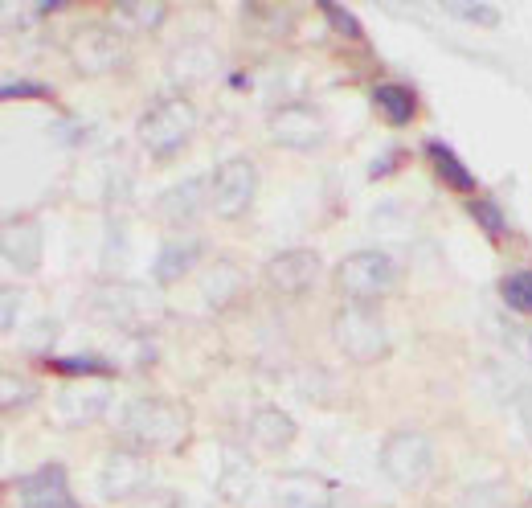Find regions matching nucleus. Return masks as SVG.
<instances>
[{
    "label": "nucleus",
    "instance_id": "obj_1",
    "mask_svg": "<svg viewBox=\"0 0 532 508\" xmlns=\"http://www.w3.org/2000/svg\"><path fill=\"white\" fill-rule=\"evenodd\" d=\"M189 439V410L172 398H136L123 406L119 418V443L127 451H181Z\"/></svg>",
    "mask_w": 532,
    "mask_h": 508
},
{
    "label": "nucleus",
    "instance_id": "obj_2",
    "mask_svg": "<svg viewBox=\"0 0 532 508\" xmlns=\"http://www.w3.org/2000/svg\"><path fill=\"white\" fill-rule=\"evenodd\" d=\"M332 283L344 295V304H373V300H385V295L397 291L402 267H397L389 250H357L336 263Z\"/></svg>",
    "mask_w": 532,
    "mask_h": 508
},
{
    "label": "nucleus",
    "instance_id": "obj_3",
    "mask_svg": "<svg viewBox=\"0 0 532 508\" xmlns=\"http://www.w3.org/2000/svg\"><path fill=\"white\" fill-rule=\"evenodd\" d=\"M193 132H197V107H193V99H185V95H164V99H156V103L140 115V123H136L140 144H144L152 156H160V160H168V156L181 152V148L193 140Z\"/></svg>",
    "mask_w": 532,
    "mask_h": 508
},
{
    "label": "nucleus",
    "instance_id": "obj_4",
    "mask_svg": "<svg viewBox=\"0 0 532 508\" xmlns=\"http://www.w3.org/2000/svg\"><path fill=\"white\" fill-rule=\"evenodd\" d=\"M332 345L352 365H373L389 353V328L373 304H344L332 316Z\"/></svg>",
    "mask_w": 532,
    "mask_h": 508
},
{
    "label": "nucleus",
    "instance_id": "obj_5",
    "mask_svg": "<svg viewBox=\"0 0 532 508\" xmlns=\"http://www.w3.org/2000/svg\"><path fill=\"white\" fill-rule=\"evenodd\" d=\"M258 197V168L246 156H230L209 177V209L221 222H238Z\"/></svg>",
    "mask_w": 532,
    "mask_h": 508
},
{
    "label": "nucleus",
    "instance_id": "obj_6",
    "mask_svg": "<svg viewBox=\"0 0 532 508\" xmlns=\"http://www.w3.org/2000/svg\"><path fill=\"white\" fill-rule=\"evenodd\" d=\"M381 472L397 488H418L434 472V443L422 431H393L381 443Z\"/></svg>",
    "mask_w": 532,
    "mask_h": 508
},
{
    "label": "nucleus",
    "instance_id": "obj_7",
    "mask_svg": "<svg viewBox=\"0 0 532 508\" xmlns=\"http://www.w3.org/2000/svg\"><path fill=\"white\" fill-rule=\"evenodd\" d=\"M271 140L287 152H316L328 140V119L312 103H287L271 115Z\"/></svg>",
    "mask_w": 532,
    "mask_h": 508
},
{
    "label": "nucleus",
    "instance_id": "obj_8",
    "mask_svg": "<svg viewBox=\"0 0 532 508\" xmlns=\"http://www.w3.org/2000/svg\"><path fill=\"white\" fill-rule=\"evenodd\" d=\"M262 279H266V287H271L275 295H287V300L307 295V291L316 287V279H320V254L307 250V246L283 250V254H275V259L262 267Z\"/></svg>",
    "mask_w": 532,
    "mask_h": 508
},
{
    "label": "nucleus",
    "instance_id": "obj_9",
    "mask_svg": "<svg viewBox=\"0 0 532 508\" xmlns=\"http://www.w3.org/2000/svg\"><path fill=\"white\" fill-rule=\"evenodd\" d=\"M123 58H127L123 37L107 25H86L70 41V62L78 74H111Z\"/></svg>",
    "mask_w": 532,
    "mask_h": 508
},
{
    "label": "nucleus",
    "instance_id": "obj_10",
    "mask_svg": "<svg viewBox=\"0 0 532 508\" xmlns=\"http://www.w3.org/2000/svg\"><path fill=\"white\" fill-rule=\"evenodd\" d=\"M17 504L21 508H82L70 492L62 463H46V468L21 476L17 480Z\"/></svg>",
    "mask_w": 532,
    "mask_h": 508
},
{
    "label": "nucleus",
    "instance_id": "obj_11",
    "mask_svg": "<svg viewBox=\"0 0 532 508\" xmlns=\"http://www.w3.org/2000/svg\"><path fill=\"white\" fill-rule=\"evenodd\" d=\"M148 484V455L115 447L99 472V496L103 500H131Z\"/></svg>",
    "mask_w": 532,
    "mask_h": 508
},
{
    "label": "nucleus",
    "instance_id": "obj_12",
    "mask_svg": "<svg viewBox=\"0 0 532 508\" xmlns=\"http://www.w3.org/2000/svg\"><path fill=\"white\" fill-rule=\"evenodd\" d=\"M246 431H250V443L258 447V451H287L291 443H295V435H299V427H295V418L291 414H283L279 406H258L254 414H250V422H246Z\"/></svg>",
    "mask_w": 532,
    "mask_h": 508
},
{
    "label": "nucleus",
    "instance_id": "obj_13",
    "mask_svg": "<svg viewBox=\"0 0 532 508\" xmlns=\"http://www.w3.org/2000/svg\"><path fill=\"white\" fill-rule=\"evenodd\" d=\"M5 263L21 275H33L41 267V226L33 218L5 222Z\"/></svg>",
    "mask_w": 532,
    "mask_h": 508
},
{
    "label": "nucleus",
    "instance_id": "obj_14",
    "mask_svg": "<svg viewBox=\"0 0 532 508\" xmlns=\"http://www.w3.org/2000/svg\"><path fill=\"white\" fill-rule=\"evenodd\" d=\"M201 254H205V242L201 238H172L156 250V263H152V279L160 287L176 283V279H185L197 263H201Z\"/></svg>",
    "mask_w": 532,
    "mask_h": 508
},
{
    "label": "nucleus",
    "instance_id": "obj_15",
    "mask_svg": "<svg viewBox=\"0 0 532 508\" xmlns=\"http://www.w3.org/2000/svg\"><path fill=\"white\" fill-rule=\"evenodd\" d=\"M107 406H111V390H107V386H91V381H74V386H66V390L58 394L62 422H70V427L95 422Z\"/></svg>",
    "mask_w": 532,
    "mask_h": 508
},
{
    "label": "nucleus",
    "instance_id": "obj_16",
    "mask_svg": "<svg viewBox=\"0 0 532 508\" xmlns=\"http://www.w3.org/2000/svg\"><path fill=\"white\" fill-rule=\"evenodd\" d=\"M201 205H205V181L189 177V181H176L172 189H164L156 197V214L168 226H181V222H193L201 214Z\"/></svg>",
    "mask_w": 532,
    "mask_h": 508
},
{
    "label": "nucleus",
    "instance_id": "obj_17",
    "mask_svg": "<svg viewBox=\"0 0 532 508\" xmlns=\"http://www.w3.org/2000/svg\"><path fill=\"white\" fill-rule=\"evenodd\" d=\"M279 508H332V484L320 476H279L275 484Z\"/></svg>",
    "mask_w": 532,
    "mask_h": 508
},
{
    "label": "nucleus",
    "instance_id": "obj_18",
    "mask_svg": "<svg viewBox=\"0 0 532 508\" xmlns=\"http://www.w3.org/2000/svg\"><path fill=\"white\" fill-rule=\"evenodd\" d=\"M422 152H426V160L434 164V177L447 185V189H455V193H475V189H479L475 173L459 160V152H455L447 140H426Z\"/></svg>",
    "mask_w": 532,
    "mask_h": 508
},
{
    "label": "nucleus",
    "instance_id": "obj_19",
    "mask_svg": "<svg viewBox=\"0 0 532 508\" xmlns=\"http://www.w3.org/2000/svg\"><path fill=\"white\" fill-rule=\"evenodd\" d=\"M373 107L381 111V119L389 127H406L418 115V95H414V87H406V82H377V87H373Z\"/></svg>",
    "mask_w": 532,
    "mask_h": 508
},
{
    "label": "nucleus",
    "instance_id": "obj_20",
    "mask_svg": "<svg viewBox=\"0 0 532 508\" xmlns=\"http://www.w3.org/2000/svg\"><path fill=\"white\" fill-rule=\"evenodd\" d=\"M213 70V46L209 41H181L172 54V78L176 82H201Z\"/></svg>",
    "mask_w": 532,
    "mask_h": 508
},
{
    "label": "nucleus",
    "instance_id": "obj_21",
    "mask_svg": "<svg viewBox=\"0 0 532 508\" xmlns=\"http://www.w3.org/2000/svg\"><path fill=\"white\" fill-rule=\"evenodd\" d=\"M201 291H205V300H209L213 308H226L234 295L242 291V271H238L234 263H217V267L205 275Z\"/></svg>",
    "mask_w": 532,
    "mask_h": 508
},
{
    "label": "nucleus",
    "instance_id": "obj_22",
    "mask_svg": "<svg viewBox=\"0 0 532 508\" xmlns=\"http://www.w3.org/2000/svg\"><path fill=\"white\" fill-rule=\"evenodd\" d=\"M467 218L492 238V242H500L504 234H508V218H504V209L492 201V197H471L467 201Z\"/></svg>",
    "mask_w": 532,
    "mask_h": 508
},
{
    "label": "nucleus",
    "instance_id": "obj_23",
    "mask_svg": "<svg viewBox=\"0 0 532 508\" xmlns=\"http://www.w3.org/2000/svg\"><path fill=\"white\" fill-rule=\"evenodd\" d=\"M131 21L136 29H160L164 25V17H168V5L164 0H123V5H115V21Z\"/></svg>",
    "mask_w": 532,
    "mask_h": 508
},
{
    "label": "nucleus",
    "instance_id": "obj_24",
    "mask_svg": "<svg viewBox=\"0 0 532 508\" xmlns=\"http://www.w3.org/2000/svg\"><path fill=\"white\" fill-rule=\"evenodd\" d=\"M50 369L62 377H111L115 365L95 357V353H78V357H50Z\"/></svg>",
    "mask_w": 532,
    "mask_h": 508
},
{
    "label": "nucleus",
    "instance_id": "obj_25",
    "mask_svg": "<svg viewBox=\"0 0 532 508\" xmlns=\"http://www.w3.org/2000/svg\"><path fill=\"white\" fill-rule=\"evenodd\" d=\"M500 300L516 316H532V271H512L500 279Z\"/></svg>",
    "mask_w": 532,
    "mask_h": 508
},
{
    "label": "nucleus",
    "instance_id": "obj_26",
    "mask_svg": "<svg viewBox=\"0 0 532 508\" xmlns=\"http://www.w3.org/2000/svg\"><path fill=\"white\" fill-rule=\"evenodd\" d=\"M320 13L328 17V25H332L340 37H348V41H365V25H361V17L352 13V9L336 5V0H320Z\"/></svg>",
    "mask_w": 532,
    "mask_h": 508
},
{
    "label": "nucleus",
    "instance_id": "obj_27",
    "mask_svg": "<svg viewBox=\"0 0 532 508\" xmlns=\"http://www.w3.org/2000/svg\"><path fill=\"white\" fill-rule=\"evenodd\" d=\"M442 13H451V17H459V21H467V25H500V9L496 5H471V0H451V5H442Z\"/></svg>",
    "mask_w": 532,
    "mask_h": 508
},
{
    "label": "nucleus",
    "instance_id": "obj_28",
    "mask_svg": "<svg viewBox=\"0 0 532 508\" xmlns=\"http://www.w3.org/2000/svg\"><path fill=\"white\" fill-rule=\"evenodd\" d=\"M0 99H54V87L41 78H5L0 82Z\"/></svg>",
    "mask_w": 532,
    "mask_h": 508
},
{
    "label": "nucleus",
    "instance_id": "obj_29",
    "mask_svg": "<svg viewBox=\"0 0 532 508\" xmlns=\"http://www.w3.org/2000/svg\"><path fill=\"white\" fill-rule=\"evenodd\" d=\"M0 386H5V398H0L5 414H13V410H17V402L25 406V402H33V398H37V386H33L29 377H17V373H5V381H0Z\"/></svg>",
    "mask_w": 532,
    "mask_h": 508
},
{
    "label": "nucleus",
    "instance_id": "obj_30",
    "mask_svg": "<svg viewBox=\"0 0 532 508\" xmlns=\"http://www.w3.org/2000/svg\"><path fill=\"white\" fill-rule=\"evenodd\" d=\"M504 496H508L504 484H483V488H471L459 508H492V500H504Z\"/></svg>",
    "mask_w": 532,
    "mask_h": 508
},
{
    "label": "nucleus",
    "instance_id": "obj_31",
    "mask_svg": "<svg viewBox=\"0 0 532 508\" xmlns=\"http://www.w3.org/2000/svg\"><path fill=\"white\" fill-rule=\"evenodd\" d=\"M402 152H406V148H389V156L373 160V164H369V177H373V181L389 177V173H393V168H397V164H402Z\"/></svg>",
    "mask_w": 532,
    "mask_h": 508
},
{
    "label": "nucleus",
    "instance_id": "obj_32",
    "mask_svg": "<svg viewBox=\"0 0 532 508\" xmlns=\"http://www.w3.org/2000/svg\"><path fill=\"white\" fill-rule=\"evenodd\" d=\"M516 414H520V427H524V435L532 439V386L516 398Z\"/></svg>",
    "mask_w": 532,
    "mask_h": 508
},
{
    "label": "nucleus",
    "instance_id": "obj_33",
    "mask_svg": "<svg viewBox=\"0 0 532 508\" xmlns=\"http://www.w3.org/2000/svg\"><path fill=\"white\" fill-rule=\"evenodd\" d=\"M0 324H5V332L17 328V291H5V320Z\"/></svg>",
    "mask_w": 532,
    "mask_h": 508
},
{
    "label": "nucleus",
    "instance_id": "obj_34",
    "mask_svg": "<svg viewBox=\"0 0 532 508\" xmlns=\"http://www.w3.org/2000/svg\"><path fill=\"white\" fill-rule=\"evenodd\" d=\"M66 5L62 0H41V5H33V17H50V13H62Z\"/></svg>",
    "mask_w": 532,
    "mask_h": 508
},
{
    "label": "nucleus",
    "instance_id": "obj_35",
    "mask_svg": "<svg viewBox=\"0 0 532 508\" xmlns=\"http://www.w3.org/2000/svg\"><path fill=\"white\" fill-rule=\"evenodd\" d=\"M230 87H234V91H246V74L234 70V74H230Z\"/></svg>",
    "mask_w": 532,
    "mask_h": 508
},
{
    "label": "nucleus",
    "instance_id": "obj_36",
    "mask_svg": "<svg viewBox=\"0 0 532 508\" xmlns=\"http://www.w3.org/2000/svg\"><path fill=\"white\" fill-rule=\"evenodd\" d=\"M520 508H532V500H524V504H520Z\"/></svg>",
    "mask_w": 532,
    "mask_h": 508
}]
</instances>
